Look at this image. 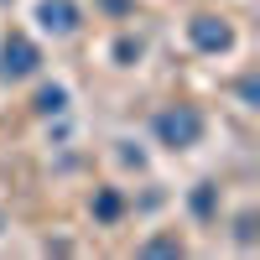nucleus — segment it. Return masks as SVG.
Instances as JSON below:
<instances>
[{"instance_id":"5","label":"nucleus","mask_w":260,"mask_h":260,"mask_svg":"<svg viewBox=\"0 0 260 260\" xmlns=\"http://www.w3.org/2000/svg\"><path fill=\"white\" fill-rule=\"evenodd\" d=\"M62 99H68L62 89H42V99H37V104H42V110H62Z\"/></svg>"},{"instance_id":"3","label":"nucleus","mask_w":260,"mask_h":260,"mask_svg":"<svg viewBox=\"0 0 260 260\" xmlns=\"http://www.w3.org/2000/svg\"><path fill=\"white\" fill-rule=\"evenodd\" d=\"M0 57H6V62H0V73H6V78H26L31 68H37V47H31V42H6V52H0Z\"/></svg>"},{"instance_id":"4","label":"nucleus","mask_w":260,"mask_h":260,"mask_svg":"<svg viewBox=\"0 0 260 260\" xmlns=\"http://www.w3.org/2000/svg\"><path fill=\"white\" fill-rule=\"evenodd\" d=\"M192 42L208 47V52H219V47H229V26H213L208 16H198V21H192Z\"/></svg>"},{"instance_id":"1","label":"nucleus","mask_w":260,"mask_h":260,"mask_svg":"<svg viewBox=\"0 0 260 260\" xmlns=\"http://www.w3.org/2000/svg\"><path fill=\"white\" fill-rule=\"evenodd\" d=\"M156 130H161L167 146H192V141L203 136V115H198V110H167V115L156 120Z\"/></svg>"},{"instance_id":"2","label":"nucleus","mask_w":260,"mask_h":260,"mask_svg":"<svg viewBox=\"0 0 260 260\" xmlns=\"http://www.w3.org/2000/svg\"><path fill=\"white\" fill-rule=\"evenodd\" d=\"M37 21H42V31H73L78 26V6H73V0H42V6H37Z\"/></svg>"}]
</instances>
